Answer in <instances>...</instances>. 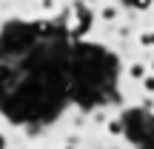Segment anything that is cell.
I'll use <instances>...</instances> for the list:
<instances>
[{
	"label": "cell",
	"instance_id": "6da1fadb",
	"mask_svg": "<svg viewBox=\"0 0 154 149\" xmlns=\"http://www.w3.org/2000/svg\"><path fill=\"white\" fill-rule=\"evenodd\" d=\"M97 17H100L103 23H117V17H120V6H117V3H106V6H100Z\"/></svg>",
	"mask_w": 154,
	"mask_h": 149
},
{
	"label": "cell",
	"instance_id": "7a4b0ae2",
	"mask_svg": "<svg viewBox=\"0 0 154 149\" xmlns=\"http://www.w3.org/2000/svg\"><path fill=\"white\" fill-rule=\"evenodd\" d=\"M126 75L131 77V80H137V83H140L146 75H149V66H146L143 60H131V63H128V69H126Z\"/></svg>",
	"mask_w": 154,
	"mask_h": 149
},
{
	"label": "cell",
	"instance_id": "3957f363",
	"mask_svg": "<svg viewBox=\"0 0 154 149\" xmlns=\"http://www.w3.org/2000/svg\"><path fill=\"white\" fill-rule=\"evenodd\" d=\"M106 135H109V138H120L123 135V123L117 121V118L114 121H106Z\"/></svg>",
	"mask_w": 154,
	"mask_h": 149
},
{
	"label": "cell",
	"instance_id": "277c9868",
	"mask_svg": "<svg viewBox=\"0 0 154 149\" xmlns=\"http://www.w3.org/2000/svg\"><path fill=\"white\" fill-rule=\"evenodd\" d=\"M140 89H143L146 95H154V75H146L143 80H140Z\"/></svg>",
	"mask_w": 154,
	"mask_h": 149
},
{
	"label": "cell",
	"instance_id": "5b68a950",
	"mask_svg": "<svg viewBox=\"0 0 154 149\" xmlns=\"http://www.w3.org/2000/svg\"><path fill=\"white\" fill-rule=\"evenodd\" d=\"M140 46H143V49H154V32H143L140 34Z\"/></svg>",
	"mask_w": 154,
	"mask_h": 149
},
{
	"label": "cell",
	"instance_id": "8992f818",
	"mask_svg": "<svg viewBox=\"0 0 154 149\" xmlns=\"http://www.w3.org/2000/svg\"><path fill=\"white\" fill-rule=\"evenodd\" d=\"M40 6H43V9H51V6H54V0H40Z\"/></svg>",
	"mask_w": 154,
	"mask_h": 149
},
{
	"label": "cell",
	"instance_id": "52a82bcc",
	"mask_svg": "<svg viewBox=\"0 0 154 149\" xmlns=\"http://www.w3.org/2000/svg\"><path fill=\"white\" fill-rule=\"evenodd\" d=\"M146 66H149V75H154V57H151L149 63H146Z\"/></svg>",
	"mask_w": 154,
	"mask_h": 149
},
{
	"label": "cell",
	"instance_id": "ba28073f",
	"mask_svg": "<svg viewBox=\"0 0 154 149\" xmlns=\"http://www.w3.org/2000/svg\"><path fill=\"white\" fill-rule=\"evenodd\" d=\"M80 3H97V0H80Z\"/></svg>",
	"mask_w": 154,
	"mask_h": 149
},
{
	"label": "cell",
	"instance_id": "9c48e42d",
	"mask_svg": "<svg viewBox=\"0 0 154 149\" xmlns=\"http://www.w3.org/2000/svg\"><path fill=\"white\" fill-rule=\"evenodd\" d=\"M63 149H72V146H63Z\"/></svg>",
	"mask_w": 154,
	"mask_h": 149
}]
</instances>
